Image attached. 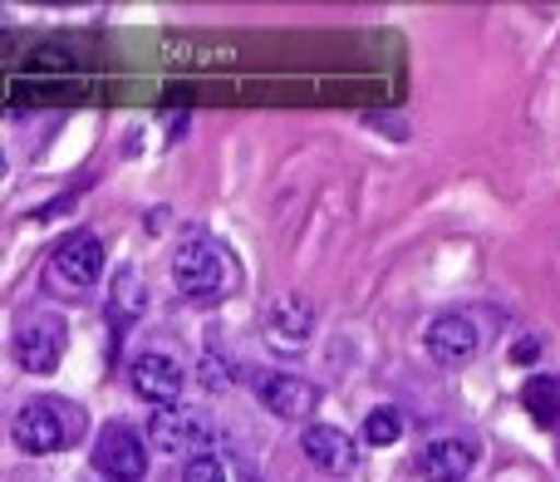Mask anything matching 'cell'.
I'll return each instance as SVG.
<instances>
[{"instance_id": "cell-1", "label": "cell", "mask_w": 560, "mask_h": 482, "mask_svg": "<svg viewBox=\"0 0 560 482\" xmlns=\"http://www.w3.org/2000/svg\"><path fill=\"white\" fill-rule=\"evenodd\" d=\"M74 434H84V409L65 404V399H30L10 418V438L20 454H59Z\"/></svg>"}, {"instance_id": "cell-2", "label": "cell", "mask_w": 560, "mask_h": 482, "mask_svg": "<svg viewBox=\"0 0 560 482\" xmlns=\"http://www.w3.org/2000/svg\"><path fill=\"white\" fill-rule=\"evenodd\" d=\"M173 280H177L183 296L212 300L217 290L226 286V251L217 246L212 237H202V232L183 237L177 241V251H173Z\"/></svg>"}, {"instance_id": "cell-3", "label": "cell", "mask_w": 560, "mask_h": 482, "mask_svg": "<svg viewBox=\"0 0 560 482\" xmlns=\"http://www.w3.org/2000/svg\"><path fill=\"white\" fill-rule=\"evenodd\" d=\"M148 434H153L158 454H173V458H202L207 444H212V424H207L197 409H187V404L153 409V418H148Z\"/></svg>"}, {"instance_id": "cell-4", "label": "cell", "mask_w": 560, "mask_h": 482, "mask_svg": "<svg viewBox=\"0 0 560 482\" xmlns=\"http://www.w3.org/2000/svg\"><path fill=\"white\" fill-rule=\"evenodd\" d=\"M94 468L108 482H138L148 473V448L128 424H104L94 438Z\"/></svg>"}, {"instance_id": "cell-5", "label": "cell", "mask_w": 560, "mask_h": 482, "mask_svg": "<svg viewBox=\"0 0 560 482\" xmlns=\"http://www.w3.org/2000/svg\"><path fill=\"white\" fill-rule=\"evenodd\" d=\"M65 355V320L49 315V310H35V315L20 320L15 330V359L30 375H49Z\"/></svg>"}, {"instance_id": "cell-6", "label": "cell", "mask_w": 560, "mask_h": 482, "mask_svg": "<svg viewBox=\"0 0 560 482\" xmlns=\"http://www.w3.org/2000/svg\"><path fill=\"white\" fill-rule=\"evenodd\" d=\"M256 399H261L266 414L276 418H290V424H300V418H310L319 409V389L310 385V379L300 375H280V369H261V375L252 379Z\"/></svg>"}, {"instance_id": "cell-7", "label": "cell", "mask_w": 560, "mask_h": 482, "mask_svg": "<svg viewBox=\"0 0 560 482\" xmlns=\"http://www.w3.org/2000/svg\"><path fill=\"white\" fill-rule=\"evenodd\" d=\"M128 385H133L138 399H148L153 409H163V404H177L187 375H183V365H177L173 355H158V349H148V355L133 359V369H128Z\"/></svg>"}, {"instance_id": "cell-8", "label": "cell", "mask_w": 560, "mask_h": 482, "mask_svg": "<svg viewBox=\"0 0 560 482\" xmlns=\"http://www.w3.org/2000/svg\"><path fill=\"white\" fill-rule=\"evenodd\" d=\"M55 276L65 280V286H94L98 276H104V241L94 232H69L65 241L55 246Z\"/></svg>"}, {"instance_id": "cell-9", "label": "cell", "mask_w": 560, "mask_h": 482, "mask_svg": "<svg viewBox=\"0 0 560 482\" xmlns=\"http://www.w3.org/2000/svg\"><path fill=\"white\" fill-rule=\"evenodd\" d=\"M300 448H305V458L319 468V473H354L359 468V454H354V438L345 434V428L335 424H305V434H300Z\"/></svg>"}, {"instance_id": "cell-10", "label": "cell", "mask_w": 560, "mask_h": 482, "mask_svg": "<svg viewBox=\"0 0 560 482\" xmlns=\"http://www.w3.org/2000/svg\"><path fill=\"white\" fill-rule=\"evenodd\" d=\"M413 468L428 482H463L477 468V448L467 438H433V444L418 448Z\"/></svg>"}, {"instance_id": "cell-11", "label": "cell", "mask_w": 560, "mask_h": 482, "mask_svg": "<svg viewBox=\"0 0 560 482\" xmlns=\"http://www.w3.org/2000/svg\"><path fill=\"white\" fill-rule=\"evenodd\" d=\"M310 335H315V310H310L305 296H276V306L266 310V340L280 349H305Z\"/></svg>"}, {"instance_id": "cell-12", "label": "cell", "mask_w": 560, "mask_h": 482, "mask_svg": "<svg viewBox=\"0 0 560 482\" xmlns=\"http://www.w3.org/2000/svg\"><path fill=\"white\" fill-rule=\"evenodd\" d=\"M477 345H482V340H477V325L467 315H457V310H447V315H438L433 325H428V355L447 369L467 365V359L477 355Z\"/></svg>"}, {"instance_id": "cell-13", "label": "cell", "mask_w": 560, "mask_h": 482, "mask_svg": "<svg viewBox=\"0 0 560 482\" xmlns=\"http://www.w3.org/2000/svg\"><path fill=\"white\" fill-rule=\"evenodd\" d=\"M522 404L541 428L560 424V379L556 375H532L526 389H522Z\"/></svg>"}, {"instance_id": "cell-14", "label": "cell", "mask_w": 560, "mask_h": 482, "mask_svg": "<svg viewBox=\"0 0 560 482\" xmlns=\"http://www.w3.org/2000/svg\"><path fill=\"white\" fill-rule=\"evenodd\" d=\"M364 438L374 448H388L404 438V418H398V409H374V414L364 418Z\"/></svg>"}, {"instance_id": "cell-15", "label": "cell", "mask_w": 560, "mask_h": 482, "mask_svg": "<svg viewBox=\"0 0 560 482\" xmlns=\"http://www.w3.org/2000/svg\"><path fill=\"white\" fill-rule=\"evenodd\" d=\"M177 482H226V473H222V463H217L212 454H202V458H187Z\"/></svg>"}, {"instance_id": "cell-16", "label": "cell", "mask_w": 560, "mask_h": 482, "mask_svg": "<svg viewBox=\"0 0 560 482\" xmlns=\"http://www.w3.org/2000/svg\"><path fill=\"white\" fill-rule=\"evenodd\" d=\"M532 355H536V340H526V345L512 349V359H532Z\"/></svg>"}]
</instances>
